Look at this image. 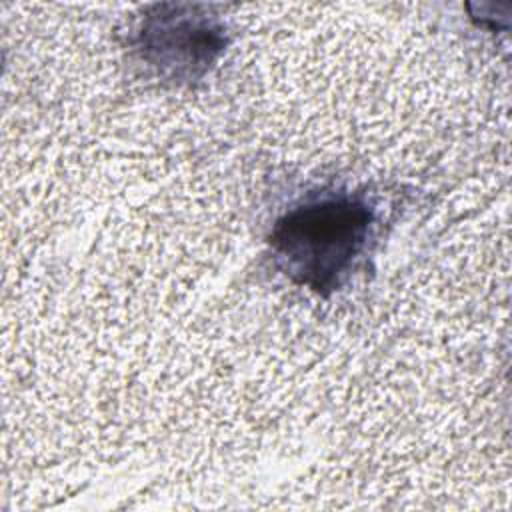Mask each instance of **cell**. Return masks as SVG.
Here are the masks:
<instances>
[{"instance_id":"1","label":"cell","mask_w":512,"mask_h":512,"mask_svg":"<svg viewBox=\"0 0 512 512\" xmlns=\"http://www.w3.org/2000/svg\"><path fill=\"white\" fill-rule=\"evenodd\" d=\"M374 228L376 206L366 192L320 190L274 222L268 244L284 276L328 296L348 280Z\"/></svg>"},{"instance_id":"2","label":"cell","mask_w":512,"mask_h":512,"mask_svg":"<svg viewBox=\"0 0 512 512\" xmlns=\"http://www.w3.org/2000/svg\"><path fill=\"white\" fill-rule=\"evenodd\" d=\"M226 44V24L202 4H154L134 38L140 60L174 84L202 80Z\"/></svg>"}]
</instances>
